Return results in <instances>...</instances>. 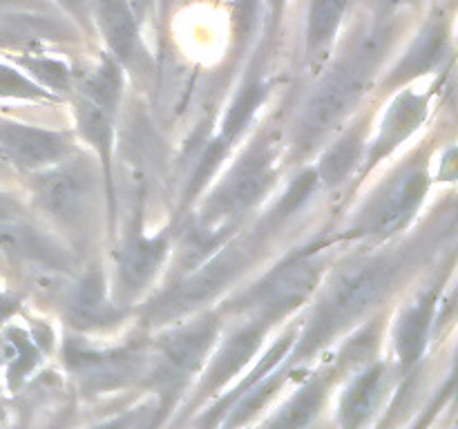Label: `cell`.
<instances>
[{
    "mask_svg": "<svg viewBox=\"0 0 458 429\" xmlns=\"http://www.w3.org/2000/svg\"><path fill=\"white\" fill-rule=\"evenodd\" d=\"M327 391V380H311L307 387L300 389L289 402H286L284 409L280 411L273 425H282V427H300V425L311 423L313 416L320 409L322 400H325Z\"/></svg>",
    "mask_w": 458,
    "mask_h": 429,
    "instance_id": "603a6c76",
    "label": "cell"
},
{
    "mask_svg": "<svg viewBox=\"0 0 458 429\" xmlns=\"http://www.w3.org/2000/svg\"><path fill=\"white\" fill-rule=\"evenodd\" d=\"M425 116H428V98L423 94L416 92H403L394 98V103L389 105L387 114H385L383 125H380V132L374 141V150H371V161L383 159L385 155L394 150V147L401 146L411 132L419 130V125L423 123Z\"/></svg>",
    "mask_w": 458,
    "mask_h": 429,
    "instance_id": "30bf717a",
    "label": "cell"
},
{
    "mask_svg": "<svg viewBox=\"0 0 458 429\" xmlns=\"http://www.w3.org/2000/svg\"><path fill=\"white\" fill-rule=\"evenodd\" d=\"M376 3H378L380 12H383V13H389V12H394V9L403 7V4L416 3V0H376Z\"/></svg>",
    "mask_w": 458,
    "mask_h": 429,
    "instance_id": "836d02e7",
    "label": "cell"
},
{
    "mask_svg": "<svg viewBox=\"0 0 458 429\" xmlns=\"http://www.w3.org/2000/svg\"><path fill=\"white\" fill-rule=\"evenodd\" d=\"M0 152L21 168H43L70 152L65 134L0 119Z\"/></svg>",
    "mask_w": 458,
    "mask_h": 429,
    "instance_id": "ba28073f",
    "label": "cell"
},
{
    "mask_svg": "<svg viewBox=\"0 0 458 429\" xmlns=\"http://www.w3.org/2000/svg\"><path fill=\"white\" fill-rule=\"evenodd\" d=\"M362 155V137L360 132H349L340 137L329 150L322 155L318 164L316 177L325 188H334L343 183L353 170V165L360 161Z\"/></svg>",
    "mask_w": 458,
    "mask_h": 429,
    "instance_id": "d6986e66",
    "label": "cell"
},
{
    "mask_svg": "<svg viewBox=\"0 0 458 429\" xmlns=\"http://www.w3.org/2000/svg\"><path fill=\"white\" fill-rule=\"evenodd\" d=\"M344 0H311L307 25V52L316 58L327 52L343 18Z\"/></svg>",
    "mask_w": 458,
    "mask_h": 429,
    "instance_id": "ffe728a7",
    "label": "cell"
},
{
    "mask_svg": "<svg viewBox=\"0 0 458 429\" xmlns=\"http://www.w3.org/2000/svg\"><path fill=\"white\" fill-rule=\"evenodd\" d=\"M428 183L429 179L423 165H410L403 170L371 204L365 219V231H369L371 235H392L401 231L423 204Z\"/></svg>",
    "mask_w": 458,
    "mask_h": 429,
    "instance_id": "52a82bcc",
    "label": "cell"
},
{
    "mask_svg": "<svg viewBox=\"0 0 458 429\" xmlns=\"http://www.w3.org/2000/svg\"><path fill=\"white\" fill-rule=\"evenodd\" d=\"M0 98H25V101H38V98H52L47 89L36 85L13 67L0 63Z\"/></svg>",
    "mask_w": 458,
    "mask_h": 429,
    "instance_id": "484cf974",
    "label": "cell"
},
{
    "mask_svg": "<svg viewBox=\"0 0 458 429\" xmlns=\"http://www.w3.org/2000/svg\"><path fill=\"white\" fill-rule=\"evenodd\" d=\"M168 240L165 235H134L125 241L119 253V280L128 293L146 289L165 259Z\"/></svg>",
    "mask_w": 458,
    "mask_h": 429,
    "instance_id": "7c38bea8",
    "label": "cell"
},
{
    "mask_svg": "<svg viewBox=\"0 0 458 429\" xmlns=\"http://www.w3.org/2000/svg\"><path fill=\"white\" fill-rule=\"evenodd\" d=\"M219 324L213 315L195 320L192 324L173 331L168 338L161 340V358L170 366V374L188 375L206 360L210 347L217 340Z\"/></svg>",
    "mask_w": 458,
    "mask_h": 429,
    "instance_id": "9c48e42d",
    "label": "cell"
},
{
    "mask_svg": "<svg viewBox=\"0 0 458 429\" xmlns=\"http://www.w3.org/2000/svg\"><path fill=\"white\" fill-rule=\"evenodd\" d=\"M273 177H276V146L268 139H262L242 156L226 181L210 197L204 210V219L219 222V219L237 217L267 195Z\"/></svg>",
    "mask_w": 458,
    "mask_h": 429,
    "instance_id": "277c9868",
    "label": "cell"
},
{
    "mask_svg": "<svg viewBox=\"0 0 458 429\" xmlns=\"http://www.w3.org/2000/svg\"><path fill=\"white\" fill-rule=\"evenodd\" d=\"M36 201L63 226L83 222L92 201V177L81 165H56L34 179Z\"/></svg>",
    "mask_w": 458,
    "mask_h": 429,
    "instance_id": "8992f818",
    "label": "cell"
},
{
    "mask_svg": "<svg viewBox=\"0 0 458 429\" xmlns=\"http://www.w3.org/2000/svg\"><path fill=\"white\" fill-rule=\"evenodd\" d=\"M434 307H437V290H429V293L420 295L398 320L396 331H394V344H396L403 371L411 369L423 356L429 326H432Z\"/></svg>",
    "mask_w": 458,
    "mask_h": 429,
    "instance_id": "5bb4252c",
    "label": "cell"
},
{
    "mask_svg": "<svg viewBox=\"0 0 458 429\" xmlns=\"http://www.w3.org/2000/svg\"><path fill=\"white\" fill-rule=\"evenodd\" d=\"M89 3L98 29L103 31V38L110 45L112 54L125 65L134 63V58L139 56V29L128 0H89Z\"/></svg>",
    "mask_w": 458,
    "mask_h": 429,
    "instance_id": "4fadbf2b",
    "label": "cell"
},
{
    "mask_svg": "<svg viewBox=\"0 0 458 429\" xmlns=\"http://www.w3.org/2000/svg\"><path fill=\"white\" fill-rule=\"evenodd\" d=\"M286 0H267L268 4V13H271V25H277L282 16V9H284Z\"/></svg>",
    "mask_w": 458,
    "mask_h": 429,
    "instance_id": "d6a6232c",
    "label": "cell"
},
{
    "mask_svg": "<svg viewBox=\"0 0 458 429\" xmlns=\"http://www.w3.org/2000/svg\"><path fill=\"white\" fill-rule=\"evenodd\" d=\"M45 4L40 0H0V13L3 12H36L43 9Z\"/></svg>",
    "mask_w": 458,
    "mask_h": 429,
    "instance_id": "f1b7e54d",
    "label": "cell"
},
{
    "mask_svg": "<svg viewBox=\"0 0 458 429\" xmlns=\"http://www.w3.org/2000/svg\"><path fill=\"white\" fill-rule=\"evenodd\" d=\"M322 271H325L322 257L300 255L277 266L237 304L244 311L253 313L255 320L271 324L298 308L304 299H309L320 282Z\"/></svg>",
    "mask_w": 458,
    "mask_h": 429,
    "instance_id": "7a4b0ae2",
    "label": "cell"
},
{
    "mask_svg": "<svg viewBox=\"0 0 458 429\" xmlns=\"http://www.w3.org/2000/svg\"><path fill=\"white\" fill-rule=\"evenodd\" d=\"M56 3L63 4L76 21L88 25V0H56Z\"/></svg>",
    "mask_w": 458,
    "mask_h": 429,
    "instance_id": "4dcf8cb0",
    "label": "cell"
},
{
    "mask_svg": "<svg viewBox=\"0 0 458 429\" xmlns=\"http://www.w3.org/2000/svg\"><path fill=\"white\" fill-rule=\"evenodd\" d=\"M447 52V25L443 16L429 18L428 25L420 29V34L416 36V40L411 43L410 52L405 54L398 67L394 70L392 80L389 83L398 85L405 83V80L416 79L420 74H428L429 70L438 65L443 61Z\"/></svg>",
    "mask_w": 458,
    "mask_h": 429,
    "instance_id": "2e32d148",
    "label": "cell"
},
{
    "mask_svg": "<svg viewBox=\"0 0 458 429\" xmlns=\"http://www.w3.org/2000/svg\"><path fill=\"white\" fill-rule=\"evenodd\" d=\"M318 183L320 181H318V177H316V170H307V172L300 174V177L291 183V188L286 190V195L282 197L280 206H277V217H289V214H293L295 210H298L300 206H302L304 201L313 195V190L318 188Z\"/></svg>",
    "mask_w": 458,
    "mask_h": 429,
    "instance_id": "4316f807",
    "label": "cell"
},
{
    "mask_svg": "<svg viewBox=\"0 0 458 429\" xmlns=\"http://www.w3.org/2000/svg\"><path fill=\"white\" fill-rule=\"evenodd\" d=\"M383 378V365H374L353 380V384L347 389L343 402H340V420H343L344 427H356L369 418L380 400Z\"/></svg>",
    "mask_w": 458,
    "mask_h": 429,
    "instance_id": "e0dca14e",
    "label": "cell"
},
{
    "mask_svg": "<svg viewBox=\"0 0 458 429\" xmlns=\"http://www.w3.org/2000/svg\"><path fill=\"white\" fill-rule=\"evenodd\" d=\"M255 255V240L246 237V240L233 241L231 246L215 255L206 266L192 273L188 280H183L173 293L161 298L157 307L150 311V320H170L188 313L191 308L199 307L206 299L217 295L224 286L231 284L250 262Z\"/></svg>",
    "mask_w": 458,
    "mask_h": 429,
    "instance_id": "3957f363",
    "label": "cell"
},
{
    "mask_svg": "<svg viewBox=\"0 0 458 429\" xmlns=\"http://www.w3.org/2000/svg\"><path fill=\"white\" fill-rule=\"evenodd\" d=\"M13 61L25 67L27 72H31V76H36L47 88L56 89V92L70 89L72 74L65 63L54 61V58L47 56H16Z\"/></svg>",
    "mask_w": 458,
    "mask_h": 429,
    "instance_id": "d4e9b609",
    "label": "cell"
},
{
    "mask_svg": "<svg viewBox=\"0 0 458 429\" xmlns=\"http://www.w3.org/2000/svg\"><path fill=\"white\" fill-rule=\"evenodd\" d=\"M264 94H267V88H264L262 83H249L246 88L240 89V94L233 98L226 116H224L222 134H219V139H222L224 143L231 146V143L240 137V132L246 128L250 116L255 114L259 103L264 101Z\"/></svg>",
    "mask_w": 458,
    "mask_h": 429,
    "instance_id": "7402d4cb",
    "label": "cell"
},
{
    "mask_svg": "<svg viewBox=\"0 0 458 429\" xmlns=\"http://www.w3.org/2000/svg\"><path fill=\"white\" fill-rule=\"evenodd\" d=\"M112 107L83 97L76 101V119L79 130L89 143L98 150L103 164H106V177L110 181V150H112Z\"/></svg>",
    "mask_w": 458,
    "mask_h": 429,
    "instance_id": "ac0fdd59",
    "label": "cell"
},
{
    "mask_svg": "<svg viewBox=\"0 0 458 429\" xmlns=\"http://www.w3.org/2000/svg\"><path fill=\"white\" fill-rule=\"evenodd\" d=\"M267 326V322L253 320L250 324L237 329L235 333L226 340L222 351L217 353V358H215L213 365H210L204 383H201V393L215 391V389L222 387L224 383H228L233 375L240 374L242 366L255 356V351H258L259 344H262Z\"/></svg>",
    "mask_w": 458,
    "mask_h": 429,
    "instance_id": "8fae6325",
    "label": "cell"
},
{
    "mask_svg": "<svg viewBox=\"0 0 458 429\" xmlns=\"http://www.w3.org/2000/svg\"><path fill=\"white\" fill-rule=\"evenodd\" d=\"M72 317L81 326H98L110 322L116 315L114 308L103 295V282L97 275H89L81 282L72 295Z\"/></svg>",
    "mask_w": 458,
    "mask_h": 429,
    "instance_id": "44dd1931",
    "label": "cell"
},
{
    "mask_svg": "<svg viewBox=\"0 0 458 429\" xmlns=\"http://www.w3.org/2000/svg\"><path fill=\"white\" fill-rule=\"evenodd\" d=\"M398 262L387 255L358 264V266L343 273L318 307L311 324L304 331L302 340L295 349V356H311L316 349L329 342L335 333H340L352 322L365 315L371 307H376L383 299L389 286L394 284Z\"/></svg>",
    "mask_w": 458,
    "mask_h": 429,
    "instance_id": "6da1fadb",
    "label": "cell"
},
{
    "mask_svg": "<svg viewBox=\"0 0 458 429\" xmlns=\"http://www.w3.org/2000/svg\"><path fill=\"white\" fill-rule=\"evenodd\" d=\"M16 311H18V299L0 290V324H3L4 320H9Z\"/></svg>",
    "mask_w": 458,
    "mask_h": 429,
    "instance_id": "1f68e13d",
    "label": "cell"
},
{
    "mask_svg": "<svg viewBox=\"0 0 458 429\" xmlns=\"http://www.w3.org/2000/svg\"><path fill=\"white\" fill-rule=\"evenodd\" d=\"M369 72L344 61L318 85L302 114V137L316 139L344 119L365 92Z\"/></svg>",
    "mask_w": 458,
    "mask_h": 429,
    "instance_id": "5b68a950",
    "label": "cell"
},
{
    "mask_svg": "<svg viewBox=\"0 0 458 429\" xmlns=\"http://www.w3.org/2000/svg\"><path fill=\"white\" fill-rule=\"evenodd\" d=\"M0 248L21 259H31V262L47 264V266H61L67 259L63 250L54 244L52 237L31 226L25 217H12L0 222Z\"/></svg>",
    "mask_w": 458,
    "mask_h": 429,
    "instance_id": "9a60e30c",
    "label": "cell"
},
{
    "mask_svg": "<svg viewBox=\"0 0 458 429\" xmlns=\"http://www.w3.org/2000/svg\"><path fill=\"white\" fill-rule=\"evenodd\" d=\"M259 0H237L235 4V25L237 34L246 36L249 34L250 25L255 22V16H258Z\"/></svg>",
    "mask_w": 458,
    "mask_h": 429,
    "instance_id": "83f0119b",
    "label": "cell"
},
{
    "mask_svg": "<svg viewBox=\"0 0 458 429\" xmlns=\"http://www.w3.org/2000/svg\"><path fill=\"white\" fill-rule=\"evenodd\" d=\"M119 88L121 79L116 65L110 61H103L97 70L85 76L83 83H81V94L114 110L116 101H119Z\"/></svg>",
    "mask_w": 458,
    "mask_h": 429,
    "instance_id": "cb8c5ba5",
    "label": "cell"
},
{
    "mask_svg": "<svg viewBox=\"0 0 458 429\" xmlns=\"http://www.w3.org/2000/svg\"><path fill=\"white\" fill-rule=\"evenodd\" d=\"M12 217H22V206L12 195H0V222Z\"/></svg>",
    "mask_w": 458,
    "mask_h": 429,
    "instance_id": "f546056e",
    "label": "cell"
}]
</instances>
